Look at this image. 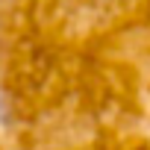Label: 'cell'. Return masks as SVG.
Instances as JSON below:
<instances>
[{"mask_svg":"<svg viewBox=\"0 0 150 150\" xmlns=\"http://www.w3.org/2000/svg\"><path fill=\"white\" fill-rule=\"evenodd\" d=\"M0 150H6V144H3V138H0Z\"/></svg>","mask_w":150,"mask_h":150,"instance_id":"cell-1","label":"cell"}]
</instances>
